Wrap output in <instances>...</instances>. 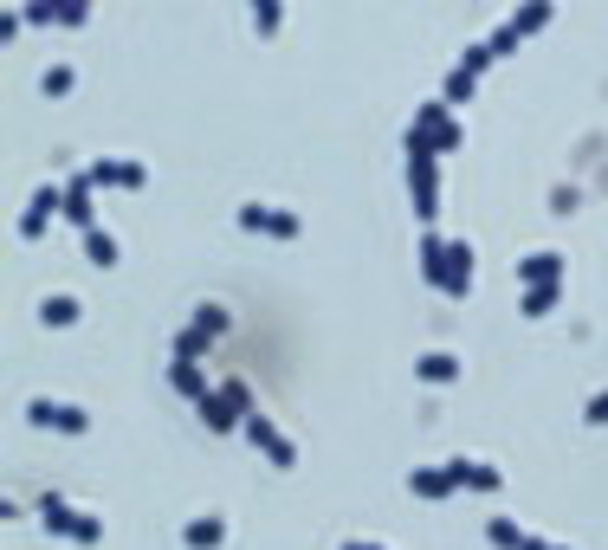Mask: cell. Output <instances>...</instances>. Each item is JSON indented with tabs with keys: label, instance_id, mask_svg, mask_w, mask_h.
Instances as JSON below:
<instances>
[{
	"label": "cell",
	"instance_id": "6da1fadb",
	"mask_svg": "<svg viewBox=\"0 0 608 550\" xmlns=\"http://www.w3.org/2000/svg\"><path fill=\"white\" fill-rule=\"evenodd\" d=\"M39 525L59 531V538H72V544H98V518H85L78 505H65L59 492H46V499H39Z\"/></svg>",
	"mask_w": 608,
	"mask_h": 550
},
{
	"label": "cell",
	"instance_id": "7a4b0ae2",
	"mask_svg": "<svg viewBox=\"0 0 608 550\" xmlns=\"http://www.w3.org/2000/svg\"><path fill=\"white\" fill-rule=\"evenodd\" d=\"M408 188H414V214L434 220L440 214V156H408Z\"/></svg>",
	"mask_w": 608,
	"mask_h": 550
},
{
	"label": "cell",
	"instance_id": "3957f363",
	"mask_svg": "<svg viewBox=\"0 0 608 550\" xmlns=\"http://www.w3.org/2000/svg\"><path fill=\"white\" fill-rule=\"evenodd\" d=\"M26 421H33V428H52V434H85V428H91L85 408H72V402H46V395H33V402H26Z\"/></svg>",
	"mask_w": 608,
	"mask_h": 550
},
{
	"label": "cell",
	"instance_id": "277c9868",
	"mask_svg": "<svg viewBox=\"0 0 608 550\" xmlns=\"http://www.w3.org/2000/svg\"><path fill=\"white\" fill-rule=\"evenodd\" d=\"M240 227L272 233V240H298V214H292V208H266V201H246V208H240Z\"/></svg>",
	"mask_w": 608,
	"mask_h": 550
},
{
	"label": "cell",
	"instance_id": "5b68a950",
	"mask_svg": "<svg viewBox=\"0 0 608 550\" xmlns=\"http://www.w3.org/2000/svg\"><path fill=\"white\" fill-rule=\"evenodd\" d=\"M246 440H253V447L266 453L272 466H298V447H292V440H285L279 428H272L266 415H246Z\"/></svg>",
	"mask_w": 608,
	"mask_h": 550
},
{
	"label": "cell",
	"instance_id": "8992f818",
	"mask_svg": "<svg viewBox=\"0 0 608 550\" xmlns=\"http://www.w3.org/2000/svg\"><path fill=\"white\" fill-rule=\"evenodd\" d=\"M91 188H98V182H91V169H78L72 175V182H65V220H72V227L78 233H91V227H98V214H91Z\"/></svg>",
	"mask_w": 608,
	"mask_h": 550
},
{
	"label": "cell",
	"instance_id": "52a82bcc",
	"mask_svg": "<svg viewBox=\"0 0 608 550\" xmlns=\"http://www.w3.org/2000/svg\"><path fill=\"white\" fill-rule=\"evenodd\" d=\"M453 486H460V479H453V460H447V466H414V473H408V492H414V499H447Z\"/></svg>",
	"mask_w": 608,
	"mask_h": 550
},
{
	"label": "cell",
	"instance_id": "ba28073f",
	"mask_svg": "<svg viewBox=\"0 0 608 550\" xmlns=\"http://www.w3.org/2000/svg\"><path fill=\"white\" fill-rule=\"evenodd\" d=\"M91 182H104V188H143V162L98 156V162H91Z\"/></svg>",
	"mask_w": 608,
	"mask_h": 550
},
{
	"label": "cell",
	"instance_id": "9c48e42d",
	"mask_svg": "<svg viewBox=\"0 0 608 550\" xmlns=\"http://www.w3.org/2000/svg\"><path fill=\"white\" fill-rule=\"evenodd\" d=\"M447 292L453 298L473 292V246H466V240H447Z\"/></svg>",
	"mask_w": 608,
	"mask_h": 550
},
{
	"label": "cell",
	"instance_id": "30bf717a",
	"mask_svg": "<svg viewBox=\"0 0 608 550\" xmlns=\"http://www.w3.org/2000/svg\"><path fill=\"white\" fill-rule=\"evenodd\" d=\"M518 279H524V292H531V285H563V259L557 253H524Z\"/></svg>",
	"mask_w": 608,
	"mask_h": 550
},
{
	"label": "cell",
	"instance_id": "8fae6325",
	"mask_svg": "<svg viewBox=\"0 0 608 550\" xmlns=\"http://www.w3.org/2000/svg\"><path fill=\"white\" fill-rule=\"evenodd\" d=\"M421 279L447 292V240H440V233H427V240H421Z\"/></svg>",
	"mask_w": 608,
	"mask_h": 550
},
{
	"label": "cell",
	"instance_id": "7c38bea8",
	"mask_svg": "<svg viewBox=\"0 0 608 550\" xmlns=\"http://www.w3.org/2000/svg\"><path fill=\"white\" fill-rule=\"evenodd\" d=\"M52 208H65V188H33V208L20 214V227H26V233H39V227L52 220Z\"/></svg>",
	"mask_w": 608,
	"mask_h": 550
},
{
	"label": "cell",
	"instance_id": "4fadbf2b",
	"mask_svg": "<svg viewBox=\"0 0 608 550\" xmlns=\"http://www.w3.org/2000/svg\"><path fill=\"white\" fill-rule=\"evenodd\" d=\"M169 382H175V389H182V395H188V402H195V408L207 402V395H214V389H207V382H201V369L188 363V356H175V363H169Z\"/></svg>",
	"mask_w": 608,
	"mask_h": 550
},
{
	"label": "cell",
	"instance_id": "5bb4252c",
	"mask_svg": "<svg viewBox=\"0 0 608 550\" xmlns=\"http://www.w3.org/2000/svg\"><path fill=\"white\" fill-rule=\"evenodd\" d=\"M453 479L473 492H499V466H486V460H453Z\"/></svg>",
	"mask_w": 608,
	"mask_h": 550
},
{
	"label": "cell",
	"instance_id": "9a60e30c",
	"mask_svg": "<svg viewBox=\"0 0 608 550\" xmlns=\"http://www.w3.org/2000/svg\"><path fill=\"white\" fill-rule=\"evenodd\" d=\"M414 376H421V382H453V376H460V356H447V350H427L421 363H414Z\"/></svg>",
	"mask_w": 608,
	"mask_h": 550
},
{
	"label": "cell",
	"instance_id": "2e32d148",
	"mask_svg": "<svg viewBox=\"0 0 608 550\" xmlns=\"http://www.w3.org/2000/svg\"><path fill=\"white\" fill-rule=\"evenodd\" d=\"M182 538H188V550H214L220 538H227V525H220V518H214V512H207V518H195V525H188V531H182Z\"/></svg>",
	"mask_w": 608,
	"mask_h": 550
},
{
	"label": "cell",
	"instance_id": "e0dca14e",
	"mask_svg": "<svg viewBox=\"0 0 608 550\" xmlns=\"http://www.w3.org/2000/svg\"><path fill=\"white\" fill-rule=\"evenodd\" d=\"M550 13H557L550 0H531V7H518L505 26H511V33H537V26H550Z\"/></svg>",
	"mask_w": 608,
	"mask_h": 550
},
{
	"label": "cell",
	"instance_id": "ac0fdd59",
	"mask_svg": "<svg viewBox=\"0 0 608 550\" xmlns=\"http://www.w3.org/2000/svg\"><path fill=\"white\" fill-rule=\"evenodd\" d=\"M39 318H46L52 330H65L78 318V298H65V292H52V298H39Z\"/></svg>",
	"mask_w": 608,
	"mask_h": 550
},
{
	"label": "cell",
	"instance_id": "d6986e66",
	"mask_svg": "<svg viewBox=\"0 0 608 550\" xmlns=\"http://www.w3.org/2000/svg\"><path fill=\"white\" fill-rule=\"evenodd\" d=\"M85 253H91V266H117V240H110L104 227H91V233H85Z\"/></svg>",
	"mask_w": 608,
	"mask_h": 550
},
{
	"label": "cell",
	"instance_id": "ffe728a7",
	"mask_svg": "<svg viewBox=\"0 0 608 550\" xmlns=\"http://www.w3.org/2000/svg\"><path fill=\"white\" fill-rule=\"evenodd\" d=\"M486 538L499 544V550H524V531L511 525V518H486Z\"/></svg>",
	"mask_w": 608,
	"mask_h": 550
},
{
	"label": "cell",
	"instance_id": "44dd1931",
	"mask_svg": "<svg viewBox=\"0 0 608 550\" xmlns=\"http://www.w3.org/2000/svg\"><path fill=\"white\" fill-rule=\"evenodd\" d=\"M473 85H479V72H473V65H453V72H447V104H460Z\"/></svg>",
	"mask_w": 608,
	"mask_h": 550
},
{
	"label": "cell",
	"instance_id": "7402d4cb",
	"mask_svg": "<svg viewBox=\"0 0 608 550\" xmlns=\"http://www.w3.org/2000/svg\"><path fill=\"white\" fill-rule=\"evenodd\" d=\"M207 343H214V337H207V330H201V324H188V330H182V337H175V356H188V363H195V356L207 350Z\"/></svg>",
	"mask_w": 608,
	"mask_h": 550
},
{
	"label": "cell",
	"instance_id": "603a6c76",
	"mask_svg": "<svg viewBox=\"0 0 608 550\" xmlns=\"http://www.w3.org/2000/svg\"><path fill=\"white\" fill-rule=\"evenodd\" d=\"M550 305H557V285H531V292H524V318H544Z\"/></svg>",
	"mask_w": 608,
	"mask_h": 550
},
{
	"label": "cell",
	"instance_id": "cb8c5ba5",
	"mask_svg": "<svg viewBox=\"0 0 608 550\" xmlns=\"http://www.w3.org/2000/svg\"><path fill=\"white\" fill-rule=\"evenodd\" d=\"M195 324L207 330V337H220V330H227V311H220V305H201V311H195Z\"/></svg>",
	"mask_w": 608,
	"mask_h": 550
},
{
	"label": "cell",
	"instance_id": "d4e9b609",
	"mask_svg": "<svg viewBox=\"0 0 608 550\" xmlns=\"http://www.w3.org/2000/svg\"><path fill=\"white\" fill-rule=\"evenodd\" d=\"M253 26H259V33H272V26H279V0H259V7H253Z\"/></svg>",
	"mask_w": 608,
	"mask_h": 550
},
{
	"label": "cell",
	"instance_id": "484cf974",
	"mask_svg": "<svg viewBox=\"0 0 608 550\" xmlns=\"http://www.w3.org/2000/svg\"><path fill=\"white\" fill-rule=\"evenodd\" d=\"M583 421H589V428H602V421H608V389H602V395H589V408H583Z\"/></svg>",
	"mask_w": 608,
	"mask_h": 550
},
{
	"label": "cell",
	"instance_id": "4316f807",
	"mask_svg": "<svg viewBox=\"0 0 608 550\" xmlns=\"http://www.w3.org/2000/svg\"><path fill=\"white\" fill-rule=\"evenodd\" d=\"M39 85H46V91H65V85H72V65H46V78H39Z\"/></svg>",
	"mask_w": 608,
	"mask_h": 550
},
{
	"label": "cell",
	"instance_id": "83f0119b",
	"mask_svg": "<svg viewBox=\"0 0 608 550\" xmlns=\"http://www.w3.org/2000/svg\"><path fill=\"white\" fill-rule=\"evenodd\" d=\"M524 550H570V544H544V538H524Z\"/></svg>",
	"mask_w": 608,
	"mask_h": 550
},
{
	"label": "cell",
	"instance_id": "f1b7e54d",
	"mask_svg": "<svg viewBox=\"0 0 608 550\" xmlns=\"http://www.w3.org/2000/svg\"><path fill=\"white\" fill-rule=\"evenodd\" d=\"M343 550H382V544H369V538H350V544H343Z\"/></svg>",
	"mask_w": 608,
	"mask_h": 550
}]
</instances>
